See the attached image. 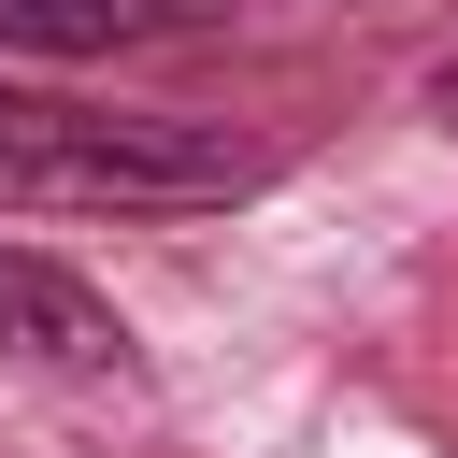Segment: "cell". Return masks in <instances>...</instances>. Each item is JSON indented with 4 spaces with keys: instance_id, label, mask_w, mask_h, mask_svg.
<instances>
[{
    "instance_id": "cell-1",
    "label": "cell",
    "mask_w": 458,
    "mask_h": 458,
    "mask_svg": "<svg viewBox=\"0 0 458 458\" xmlns=\"http://www.w3.org/2000/svg\"><path fill=\"white\" fill-rule=\"evenodd\" d=\"M258 172H272V143H243V129L0 86V215H200V200H243Z\"/></svg>"
},
{
    "instance_id": "cell-2",
    "label": "cell",
    "mask_w": 458,
    "mask_h": 458,
    "mask_svg": "<svg viewBox=\"0 0 458 458\" xmlns=\"http://www.w3.org/2000/svg\"><path fill=\"white\" fill-rule=\"evenodd\" d=\"M0 358L14 372H129V329L100 286H72L57 258H0Z\"/></svg>"
},
{
    "instance_id": "cell-3",
    "label": "cell",
    "mask_w": 458,
    "mask_h": 458,
    "mask_svg": "<svg viewBox=\"0 0 458 458\" xmlns=\"http://www.w3.org/2000/svg\"><path fill=\"white\" fill-rule=\"evenodd\" d=\"M229 0H0V43L29 57H114V43H157V29H215Z\"/></svg>"
},
{
    "instance_id": "cell-4",
    "label": "cell",
    "mask_w": 458,
    "mask_h": 458,
    "mask_svg": "<svg viewBox=\"0 0 458 458\" xmlns=\"http://www.w3.org/2000/svg\"><path fill=\"white\" fill-rule=\"evenodd\" d=\"M429 114H444V129H458V57H444V72H429Z\"/></svg>"
}]
</instances>
